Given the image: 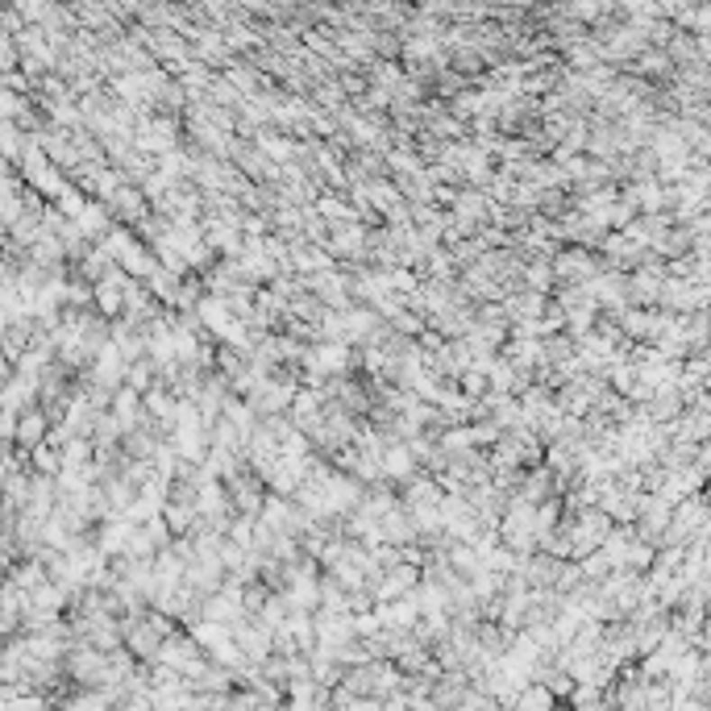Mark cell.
Here are the masks:
<instances>
[{
	"label": "cell",
	"mask_w": 711,
	"mask_h": 711,
	"mask_svg": "<svg viewBox=\"0 0 711 711\" xmlns=\"http://www.w3.org/2000/svg\"><path fill=\"white\" fill-rule=\"evenodd\" d=\"M520 711H553L550 690H528L524 703H520Z\"/></svg>",
	"instance_id": "1"
},
{
	"label": "cell",
	"mask_w": 711,
	"mask_h": 711,
	"mask_svg": "<svg viewBox=\"0 0 711 711\" xmlns=\"http://www.w3.org/2000/svg\"><path fill=\"white\" fill-rule=\"evenodd\" d=\"M38 429H42V416H30V421L22 424V437H25V442H33V437H38Z\"/></svg>",
	"instance_id": "2"
}]
</instances>
